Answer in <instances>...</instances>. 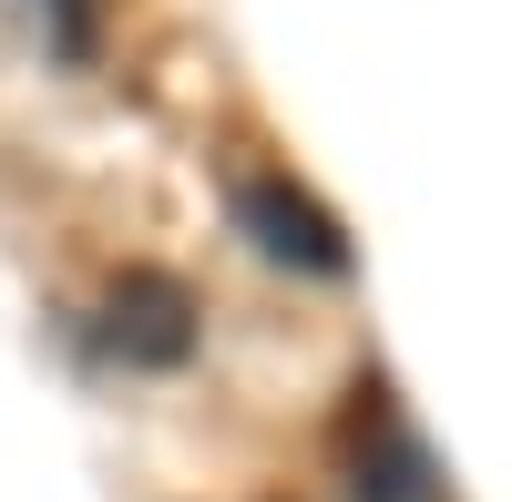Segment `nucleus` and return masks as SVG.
Listing matches in <instances>:
<instances>
[{
  "label": "nucleus",
  "instance_id": "nucleus-3",
  "mask_svg": "<svg viewBox=\"0 0 512 502\" xmlns=\"http://www.w3.org/2000/svg\"><path fill=\"white\" fill-rule=\"evenodd\" d=\"M113 349L134 359V369H175V359H195V298L175 277H154V267H134L113 287Z\"/></svg>",
  "mask_w": 512,
  "mask_h": 502
},
{
  "label": "nucleus",
  "instance_id": "nucleus-2",
  "mask_svg": "<svg viewBox=\"0 0 512 502\" xmlns=\"http://www.w3.org/2000/svg\"><path fill=\"white\" fill-rule=\"evenodd\" d=\"M338 482H349V502H441L431 451H420V431L400 421V400L379 380L349 400V421H338Z\"/></svg>",
  "mask_w": 512,
  "mask_h": 502
},
{
  "label": "nucleus",
  "instance_id": "nucleus-1",
  "mask_svg": "<svg viewBox=\"0 0 512 502\" xmlns=\"http://www.w3.org/2000/svg\"><path fill=\"white\" fill-rule=\"evenodd\" d=\"M226 216H236V236H246L267 267H297V277H349V236H338V216H328L308 185L267 175V164H236V175H226Z\"/></svg>",
  "mask_w": 512,
  "mask_h": 502
}]
</instances>
